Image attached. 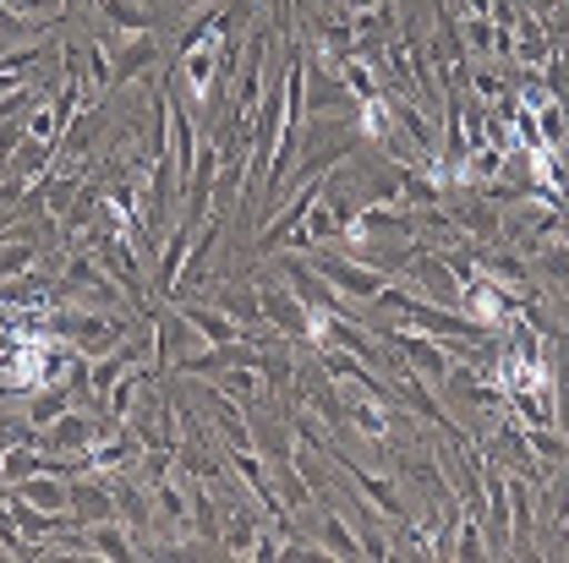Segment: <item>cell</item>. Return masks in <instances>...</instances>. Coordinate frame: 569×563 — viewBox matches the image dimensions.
<instances>
[{"mask_svg": "<svg viewBox=\"0 0 569 563\" xmlns=\"http://www.w3.org/2000/svg\"><path fill=\"white\" fill-rule=\"evenodd\" d=\"M61 301L93 306V312H121L132 295L121 290V280H116L88 247H71L67 258H61Z\"/></svg>", "mask_w": 569, "mask_h": 563, "instance_id": "6da1fadb", "label": "cell"}, {"mask_svg": "<svg viewBox=\"0 0 569 563\" xmlns=\"http://www.w3.org/2000/svg\"><path fill=\"white\" fill-rule=\"evenodd\" d=\"M307 263L323 274V280L335 284L346 301H361V306H372L378 301V290L389 284V274H378L372 263H361V258H351V252H329V247H312L307 252Z\"/></svg>", "mask_w": 569, "mask_h": 563, "instance_id": "7a4b0ae2", "label": "cell"}, {"mask_svg": "<svg viewBox=\"0 0 569 563\" xmlns=\"http://www.w3.org/2000/svg\"><path fill=\"white\" fill-rule=\"evenodd\" d=\"M318 460H335V465H340V476H346V482H351L356 493L367 497V503H372V509H378L383 520H406V497H400V487H395L389 476H372V471H367V465L356 460V454L346 449V443H340V438H329V449H323Z\"/></svg>", "mask_w": 569, "mask_h": 563, "instance_id": "3957f363", "label": "cell"}, {"mask_svg": "<svg viewBox=\"0 0 569 563\" xmlns=\"http://www.w3.org/2000/svg\"><path fill=\"white\" fill-rule=\"evenodd\" d=\"M258 301H263L269 329H280L290 345H312V312H307V301H301L290 284L258 274Z\"/></svg>", "mask_w": 569, "mask_h": 563, "instance_id": "277c9868", "label": "cell"}, {"mask_svg": "<svg viewBox=\"0 0 569 563\" xmlns=\"http://www.w3.org/2000/svg\"><path fill=\"white\" fill-rule=\"evenodd\" d=\"M280 280L307 301V312H312V318H329V312H346V318H351V301H346L335 284L307 263V252H284L280 258Z\"/></svg>", "mask_w": 569, "mask_h": 563, "instance_id": "5b68a950", "label": "cell"}, {"mask_svg": "<svg viewBox=\"0 0 569 563\" xmlns=\"http://www.w3.org/2000/svg\"><path fill=\"white\" fill-rule=\"evenodd\" d=\"M509 553L515 559H537V482H526V476H515L509 471Z\"/></svg>", "mask_w": 569, "mask_h": 563, "instance_id": "8992f818", "label": "cell"}, {"mask_svg": "<svg viewBox=\"0 0 569 563\" xmlns=\"http://www.w3.org/2000/svg\"><path fill=\"white\" fill-rule=\"evenodd\" d=\"M318 198H323V175H312V181H307L290 203H280V209H274V219H269V224L258 230V241H252V258H274V252L284 247V235H290V230L307 219V209H312Z\"/></svg>", "mask_w": 569, "mask_h": 563, "instance_id": "52a82bcc", "label": "cell"}, {"mask_svg": "<svg viewBox=\"0 0 569 563\" xmlns=\"http://www.w3.org/2000/svg\"><path fill=\"white\" fill-rule=\"evenodd\" d=\"M406 280L422 290V301H438V306H460V280H455V269L443 263V252H432V247H417V252H411V263H406Z\"/></svg>", "mask_w": 569, "mask_h": 563, "instance_id": "ba28073f", "label": "cell"}, {"mask_svg": "<svg viewBox=\"0 0 569 563\" xmlns=\"http://www.w3.org/2000/svg\"><path fill=\"white\" fill-rule=\"evenodd\" d=\"M71 520L88 531V525H99V520H116V482H110V471H88V476H77L71 482Z\"/></svg>", "mask_w": 569, "mask_h": 563, "instance_id": "9c48e42d", "label": "cell"}, {"mask_svg": "<svg viewBox=\"0 0 569 563\" xmlns=\"http://www.w3.org/2000/svg\"><path fill=\"white\" fill-rule=\"evenodd\" d=\"M93 438H99V416H93V411H67V416H56L50 426L33 432V449H50V454H82V449H93Z\"/></svg>", "mask_w": 569, "mask_h": 563, "instance_id": "30bf717a", "label": "cell"}, {"mask_svg": "<svg viewBox=\"0 0 569 563\" xmlns=\"http://www.w3.org/2000/svg\"><path fill=\"white\" fill-rule=\"evenodd\" d=\"M198 400L209 405L213 426L230 438V449H258V438H252V422H247V411H241V400H230L219 383H209V378H198Z\"/></svg>", "mask_w": 569, "mask_h": 563, "instance_id": "8fae6325", "label": "cell"}, {"mask_svg": "<svg viewBox=\"0 0 569 563\" xmlns=\"http://www.w3.org/2000/svg\"><path fill=\"white\" fill-rule=\"evenodd\" d=\"M488 460H498L503 471H515V476H526V482H548V471H542V460L531 454V443H526V432L520 426H498L493 438H488V449H482Z\"/></svg>", "mask_w": 569, "mask_h": 563, "instance_id": "7c38bea8", "label": "cell"}, {"mask_svg": "<svg viewBox=\"0 0 569 563\" xmlns=\"http://www.w3.org/2000/svg\"><path fill=\"white\" fill-rule=\"evenodd\" d=\"M153 61H159V28L127 33V44H116V56H110V93L127 88V82H142Z\"/></svg>", "mask_w": 569, "mask_h": 563, "instance_id": "4fadbf2b", "label": "cell"}, {"mask_svg": "<svg viewBox=\"0 0 569 563\" xmlns=\"http://www.w3.org/2000/svg\"><path fill=\"white\" fill-rule=\"evenodd\" d=\"M181 306V318L203 334V345H230V340H241V323L224 312V306H209V301H176Z\"/></svg>", "mask_w": 569, "mask_h": 563, "instance_id": "5bb4252c", "label": "cell"}, {"mask_svg": "<svg viewBox=\"0 0 569 563\" xmlns=\"http://www.w3.org/2000/svg\"><path fill=\"white\" fill-rule=\"evenodd\" d=\"M192 224L187 219H176L170 224V235H164V247H159V280H153V290L159 295H170L176 290V280H181V263H187V252H192Z\"/></svg>", "mask_w": 569, "mask_h": 563, "instance_id": "9a60e30c", "label": "cell"}, {"mask_svg": "<svg viewBox=\"0 0 569 563\" xmlns=\"http://www.w3.org/2000/svg\"><path fill=\"white\" fill-rule=\"evenodd\" d=\"M318 509H323V514L312 520V542H318L329 559H361V536H356V531L340 520V514H335V509H329V503H318Z\"/></svg>", "mask_w": 569, "mask_h": 563, "instance_id": "2e32d148", "label": "cell"}, {"mask_svg": "<svg viewBox=\"0 0 569 563\" xmlns=\"http://www.w3.org/2000/svg\"><path fill=\"white\" fill-rule=\"evenodd\" d=\"M88 547H93V559H138V542H132V531L121 525V520H99V525H88Z\"/></svg>", "mask_w": 569, "mask_h": 563, "instance_id": "e0dca14e", "label": "cell"}, {"mask_svg": "<svg viewBox=\"0 0 569 563\" xmlns=\"http://www.w3.org/2000/svg\"><path fill=\"white\" fill-rule=\"evenodd\" d=\"M443 203V181L432 170L400 164V209H438Z\"/></svg>", "mask_w": 569, "mask_h": 563, "instance_id": "ac0fdd59", "label": "cell"}, {"mask_svg": "<svg viewBox=\"0 0 569 563\" xmlns=\"http://www.w3.org/2000/svg\"><path fill=\"white\" fill-rule=\"evenodd\" d=\"M6 164H11V170H6V175H17V181H28V187H33V181H39V175H44V170H50V164H56V142L22 138V148H17V153H11V159H6Z\"/></svg>", "mask_w": 569, "mask_h": 563, "instance_id": "d6986e66", "label": "cell"}, {"mask_svg": "<svg viewBox=\"0 0 569 563\" xmlns=\"http://www.w3.org/2000/svg\"><path fill=\"white\" fill-rule=\"evenodd\" d=\"M93 22H104V28H116V33H148V28H153V11H148L142 0H104Z\"/></svg>", "mask_w": 569, "mask_h": 563, "instance_id": "ffe728a7", "label": "cell"}, {"mask_svg": "<svg viewBox=\"0 0 569 563\" xmlns=\"http://www.w3.org/2000/svg\"><path fill=\"white\" fill-rule=\"evenodd\" d=\"M520 432H526V443H531V454L542 460V471H548V476L569 460V438L559 432V426H520Z\"/></svg>", "mask_w": 569, "mask_h": 563, "instance_id": "44dd1931", "label": "cell"}, {"mask_svg": "<svg viewBox=\"0 0 569 563\" xmlns=\"http://www.w3.org/2000/svg\"><path fill=\"white\" fill-rule=\"evenodd\" d=\"M209 383H219L230 400H241V405H252L258 394H263V372L258 366H247V361H236V366H224V372H213Z\"/></svg>", "mask_w": 569, "mask_h": 563, "instance_id": "7402d4cb", "label": "cell"}, {"mask_svg": "<svg viewBox=\"0 0 569 563\" xmlns=\"http://www.w3.org/2000/svg\"><path fill=\"white\" fill-rule=\"evenodd\" d=\"M493 17H466L460 22V44H466V56H477V61H493Z\"/></svg>", "mask_w": 569, "mask_h": 563, "instance_id": "603a6c76", "label": "cell"}, {"mask_svg": "<svg viewBox=\"0 0 569 563\" xmlns=\"http://www.w3.org/2000/svg\"><path fill=\"white\" fill-rule=\"evenodd\" d=\"M0 471H6V487L28 482V476L39 471V449H33V443H11V449H0Z\"/></svg>", "mask_w": 569, "mask_h": 563, "instance_id": "cb8c5ba5", "label": "cell"}, {"mask_svg": "<svg viewBox=\"0 0 569 563\" xmlns=\"http://www.w3.org/2000/svg\"><path fill=\"white\" fill-rule=\"evenodd\" d=\"M67 411H71V383H67V389H61V383H50V389L33 400V416H28V422H33V426H50L56 416H67Z\"/></svg>", "mask_w": 569, "mask_h": 563, "instance_id": "d4e9b609", "label": "cell"}, {"mask_svg": "<svg viewBox=\"0 0 569 563\" xmlns=\"http://www.w3.org/2000/svg\"><path fill=\"white\" fill-rule=\"evenodd\" d=\"M0 547L11 553V559H33V542L17 531V520H11V509H0Z\"/></svg>", "mask_w": 569, "mask_h": 563, "instance_id": "484cf974", "label": "cell"}, {"mask_svg": "<svg viewBox=\"0 0 569 563\" xmlns=\"http://www.w3.org/2000/svg\"><path fill=\"white\" fill-rule=\"evenodd\" d=\"M28 138H39V142H61V121H56V110H50V104H39V110L28 115Z\"/></svg>", "mask_w": 569, "mask_h": 563, "instance_id": "4316f807", "label": "cell"}, {"mask_svg": "<svg viewBox=\"0 0 569 563\" xmlns=\"http://www.w3.org/2000/svg\"><path fill=\"white\" fill-rule=\"evenodd\" d=\"M6 6H11V11H22V17H44V22H50V17H61V6H67V0H6Z\"/></svg>", "mask_w": 569, "mask_h": 563, "instance_id": "83f0119b", "label": "cell"}, {"mask_svg": "<svg viewBox=\"0 0 569 563\" xmlns=\"http://www.w3.org/2000/svg\"><path fill=\"white\" fill-rule=\"evenodd\" d=\"M28 138V121H0V159H11Z\"/></svg>", "mask_w": 569, "mask_h": 563, "instance_id": "f1b7e54d", "label": "cell"}, {"mask_svg": "<svg viewBox=\"0 0 569 563\" xmlns=\"http://www.w3.org/2000/svg\"><path fill=\"white\" fill-rule=\"evenodd\" d=\"M252 559H258V563L284 559V542H280V536H269V531H258V547H252Z\"/></svg>", "mask_w": 569, "mask_h": 563, "instance_id": "f546056e", "label": "cell"}, {"mask_svg": "<svg viewBox=\"0 0 569 563\" xmlns=\"http://www.w3.org/2000/svg\"><path fill=\"white\" fill-rule=\"evenodd\" d=\"M559 432L569 438V372L559 378Z\"/></svg>", "mask_w": 569, "mask_h": 563, "instance_id": "4dcf8cb0", "label": "cell"}, {"mask_svg": "<svg viewBox=\"0 0 569 563\" xmlns=\"http://www.w3.org/2000/svg\"><path fill=\"white\" fill-rule=\"evenodd\" d=\"M104 0H67V11H82V17H99Z\"/></svg>", "mask_w": 569, "mask_h": 563, "instance_id": "1f68e13d", "label": "cell"}, {"mask_svg": "<svg viewBox=\"0 0 569 563\" xmlns=\"http://www.w3.org/2000/svg\"><path fill=\"white\" fill-rule=\"evenodd\" d=\"M466 17H493V0H466Z\"/></svg>", "mask_w": 569, "mask_h": 563, "instance_id": "d6a6232c", "label": "cell"}, {"mask_svg": "<svg viewBox=\"0 0 569 563\" xmlns=\"http://www.w3.org/2000/svg\"><path fill=\"white\" fill-rule=\"evenodd\" d=\"M6 50H11V44H6V39H0V56H6Z\"/></svg>", "mask_w": 569, "mask_h": 563, "instance_id": "836d02e7", "label": "cell"}]
</instances>
